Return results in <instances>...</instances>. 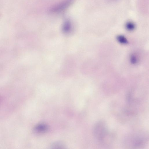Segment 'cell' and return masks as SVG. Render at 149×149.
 <instances>
[{
	"label": "cell",
	"mask_w": 149,
	"mask_h": 149,
	"mask_svg": "<svg viewBox=\"0 0 149 149\" xmlns=\"http://www.w3.org/2000/svg\"><path fill=\"white\" fill-rule=\"evenodd\" d=\"M47 127L44 123H41L37 125L35 128L34 130L37 133H43L47 130Z\"/></svg>",
	"instance_id": "4"
},
{
	"label": "cell",
	"mask_w": 149,
	"mask_h": 149,
	"mask_svg": "<svg viewBox=\"0 0 149 149\" xmlns=\"http://www.w3.org/2000/svg\"><path fill=\"white\" fill-rule=\"evenodd\" d=\"M73 0H64L53 7L51 11L53 13H58L67 9L71 5Z\"/></svg>",
	"instance_id": "3"
},
{
	"label": "cell",
	"mask_w": 149,
	"mask_h": 149,
	"mask_svg": "<svg viewBox=\"0 0 149 149\" xmlns=\"http://www.w3.org/2000/svg\"><path fill=\"white\" fill-rule=\"evenodd\" d=\"M148 139L146 134L143 133L136 134L131 136L129 142L131 146L138 147L143 146L147 142Z\"/></svg>",
	"instance_id": "2"
},
{
	"label": "cell",
	"mask_w": 149,
	"mask_h": 149,
	"mask_svg": "<svg viewBox=\"0 0 149 149\" xmlns=\"http://www.w3.org/2000/svg\"><path fill=\"white\" fill-rule=\"evenodd\" d=\"M72 28V24L70 21L67 20L64 23L63 30L65 32H68L70 31Z\"/></svg>",
	"instance_id": "6"
},
{
	"label": "cell",
	"mask_w": 149,
	"mask_h": 149,
	"mask_svg": "<svg viewBox=\"0 0 149 149\" xmlns=\"http://www.w3.org/2000/svg\"><path fill=\"white\" fill-rule=\"evenodd\" d=\"M93 133L96 139L102 144H110L113 138V134L109 130L106 123L103 121H98L96 123Z\"/></svg>",
	"instance_id": "1"
},
{
	"label": "cell",
	"mask_w": 149,
	"mask_h": 149,
	"mask_svg": "<svg viewBox=\"0 0 149 149\" xmlns=\"http://www.w3.org/2000/svg\"><path fill=\"white\" fill-rule=\"evenodd\" d=\"M125 27L126 29L130 31H133L135 28L134 24L131 22H129L127 23Z\"/></svg>",
	"instance_id": "7"
},
{
	"label": "cell",
	"mask_w": 149,
	"mask_h": 149,
	"mask_svg": "<svg viewBox=\"0 0 149 149\" xmlns=\"http://www.w3.org/2000/svg\"><path fill=\"white\" fill-rule=\"evenodd\" d=\"M130 60L131 63L133 64H136L137 62V58L134 55H132L131 56Z\"/></svg>",
	"instance_id": "8"
},
{
	"label": "cell",
	"mask_w": 149,
	"mask_h": 149,
	"mask_svg": "<svg viewBox=\"0 0 149 149\" xmlns=\"http://www.w3.org/2000/svg\"><path fill=\"white\" fill-rule=\"evenodd\" d=\"M117 40L119 43L124 45L128 44V41L126 37L123 35H119L117 36Z\"/></svg>",
	"instance_id": "5"
}]
</instances>
